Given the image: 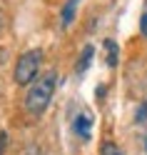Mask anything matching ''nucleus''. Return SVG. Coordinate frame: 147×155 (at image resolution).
I'll use <instances>...</instances> for the list:
<instances>
[{
	"label": "nucleus",
	"instance_id": "9",
	"mask_svg": "<svg viewBox=\"0 0 147 155\" xmlns=\"http://www.w3.org/2000/svg\"><path fill=\"white\" fill-rule=\"evenodd\" d=\"M140 30H142V35H147V13L142 15V23H140Z\"/></svg>",
	"mask_w": 147,
	"mask_h": 155
},
{
	"label": "nucleus",
	"instance_id": "11",
	"mask_svg": "<svg viewBox=\"0 0 147 155\" xmlns=\"http://www.w3.org/2000/svg\"><path fill=\"white\" fill-rule=\"evenodd\" d=\"M145 145H147V140H145Z\"/></svg>",
	"mask_w": 147,
	"mask_h": 155
},
{
	"label": "nucleus",
	"instance_id": "3",
	"mask_svg": "<svg viewBox=\"0 0 147 155\" xmlns=\"http://www.w3.org/2000/svg\"><path fill=\"white\" fill-rule=\"evenodd\" d=\"M90 128H92V115L90 113H80L72 123V130L80 140H90Z\"/></svg>",
	"mask_w": 147,
	"mask_h": 155
},
{
	"label": "nucleus",
	"instance_id": "6",
	"mask_svg": "<svg viewBox=\"0 0 147 155\" xmlns=\"http://www.w3.org/2000/svg\"><path fill=\"white\" fill-rule=\"evenodd\" d=\"M105 48H107V65L115 68L117 65V45H115V40H105Z\"/></svg>",
	"mask_w": 147,
	"mask_h": 155
},
{
	"label": "nucleus",
	"instance_id": "2",
	"mask_svg": "<svg viewBox=\"0 0 147 155\" xmlns=\"http://www.w3.org/2000/svg\"><path fill=\"white\" fill-rule=\"evenodd\" d=\"M40 63H43V53L40 50H27L18 58L15 63V83L18 85H30L37 80V73H40Z\"/></svg>",
	"mask_w": 147,
	"mask_h": 155
},
{
	"label": "nucleus",
	"instance_id": "4",
	"mask_svg": "<svg viewBox=\"0 0 147 155\" xmlns=\"http://www.w3.org/2000/svg\"><path fill=\"white\" fill-rule=\"evenodd\" d=\"M92 53H95V48L92 45H85V50L80 55V63H77V73H85L87 70V65H90V60H92Z\"/></svg>",
	"mask_w": 147,
	"mask_h": 155
},
{
	"label": "nucleus",
	"instance_id": "10",
	"mask_svg": "<svg viewBox=\"0 0 147 155\" xmlns=\"http://www.w3.org/2000/svg\"><path fill=\"white\" fill-rule=\"evenodd\" d=\"M0 155H3V148H0Z\"/></svg>",
	"mask_w": 147,
	"mask_h": 155
},
{
	"label": "nucleus",
	"instance_id": "1",
	"mask_svg": "<svg viewBox=\"0 0 147 155\" xmlns=\"http://www.w3.org/2000/svg\"><path fill=\"white\" fill-rule=\"evenodd\" d=\"M55 85H57V75L53 70L37 75V80L33 83V88L25 95V110L33 118H37V115H43L47 110V105L53 100V93H55Z\"/></svg>",
	"mask_w": 147,
	"mask_h": 155
},
{
	"label": "nucleus",
	"instance_id": "8",
	"mask_svg": "<svg viewBox=\"0 0 147 155\" xmlns=\"http://www.w3.org/2000/svg\"><path fill=\"white\" fill-rule=\"evenodd\" d=\"M137 120H140V123H145V120H147V105H145V103L140 105V108H137Z\"/></svg>",
	"mask_w": 147,
	"mask_h": 155
},
{
	"label": "nucleus",
	"instance_id": "5",
	"mask_svg": "<svg viewBox=\"0 0 147 155\" xmlns=\"http://www.w3.org/2000/svg\"><path fill=\"white\" fill-rule=\"evenodd\" d=\"M75 5H77V0H67V5L62 8V25H70V23H72V18H75Z\"/></svg>",
	"mask_w": 147,
	"mask_h": 155
},
{
	"label": "nucleus",
	"instance_id": "7",
	"mask_svg": "<svg viewBox=\"0 0 147 155\" xmlns=\"http://www.w3.org/2000/svg\"><path fill=\"white\" fill-rule=\"evenodd\" d=\"M100 155H122V150L117 148L115 143H110V140H107V143H102V148H100Z\"/></svg>",
	"mask_w": 147,
	"mask_h": 155
}]
</instances>
